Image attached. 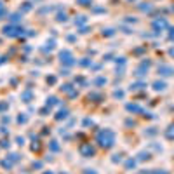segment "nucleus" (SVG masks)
<instances>
[{
  "mask_svg": "<svg viewBox=\"0 0 174 174\" xmlns=\"http://www.w3.org/2000/svg\"><path fill=\"white\" fill-rule=\"evenodd\" d=\"M98 141H99V145L101 146H112L113 143H115V134L112 132V131H108V129H105V131H101L99 134H98Z\"/></svg>",
  "mask_w": 174,
  "mask_h": 174,
  "instance_id": "1",
  "label": "nucleus"
},
{
  "mask_svg": "<svg viewBox=\"0 0 174 174\" xmlns=\"http://www.w3.org/2000/svg\"><path fill=\"white\" fill-rule=\"evenodd\" d=\"M159 73L160 75H164V77H169V75H173L174 70L171 66H167V64H162V66H159Z\"/></svg>",
  "mask_w": 174,
  "mask_h": 174,
  "instance_id": "2",
  "label": "nucleus"
},
{
  "mask_svg": "<svg viewBox=\"0 0 174 174\" xmlns=\"http://www.w3.org/2000/svg\"><path fill=\"white\" fill-rule=\"evenodd\" d=\"M153 26H155V30H164V28H166V26H167V23H166V21H164V19H157V21H155V24H153Z\"/></svg>",
  "mask_w": 174,
  "mask_h": 174,
  "instance_id": "3",
  "label": "nucleus"
},
{
  "mask_svg": "<svg viewBox=\"0 0 174 174\" xmlns=\"http://www.w3.org/2000/svg\"><path fill=\"white\" fill-rule=\"evenodd\" d=\"M80 152H82L84 155H92V153H94V150H92L91 146H82V148H80Z\"/></svg>",
  "mask_w": 174,
  "mask_h": 174,
  "instance_id": "4",
  "label": "nucleus"
},
{
  "mask_svg": "<svg viewBox=\"0 0 174 174\" xmlns=\"http://www.w3.org/2000/svg\"><path fill=\"white\" fill-rule=\"evenodd\" d=\"M153 87H155L157 91H162V89L166 87V84H164V82H155V84H153Z\"/></svg>",
  "mask_w": 174,
  "mask_h": 174,
  "instance_id": "5",
  "label": "nucleus"
},
{
  "mask_svg": "<svg viewBox=\"0 0 174 174\" xmlns=\"http://www.w3.org/2000/svg\"><path fill=\"white\" fill-rule=\"evenodd\" d=\"M166 136H167L169 139H173V138H174V125H171V127H169V131L166 132Z\"/></svg>",
  "mask_w": 174,
  "mask_h": 174,
  "instance_id": "6",
  "label": "nucleus"
},
{
  "mask_svg": "<svg viewBox=\"0 0 174 174\" xmlns=\"http://www.w3.org/2000/svg\"><path fill=\"white\" fill-rule=\"evenodd\" d=\"M145 159H148V153H139V160H145Z\"/></svg>",
  "mask_w": 174,
  "mask_h": 174,
  "instance_id": "7",
  "label": "nucleus"
},
{
  "mask_svg": "<svg viewBox=\"0 0 174 174\" xmlns=\"http://www.w3.org/2000/svg\"><path fill=\"white\" fill-rule=\"evenodd\" d=\"M143 85H145V84H134V85H132V89H141Z\"/></svg>",
  "mask_w": 174,
  "mask_h": 174,
  "instance_id": "8",
  "label": "nucleus"
},
{
  "mask_svg": "<svg viewBox=\"0 0 174 174\" xmlns=\"http://www.w3.org/2000/svg\"><path fill=\"white\" fill-rule=\"evenodd\" d=\"M134 164H136L134 160H129V162H127V167H134Z\"/></svg>",
  "mask_w": 174,
  "mask_h": 174,
  "instance_id": "9",
  "label": "nucleus"
},
{
  "mask_svg": "<svg viewBox=\"0 0 174 174\" xmlns=\"http://www.w3.org/2000/svg\"><path fill=\"white\" fill-rule=\"evenodd\" d=\"M82 2V5H89V0H80Z\"/></svg>",
  "mask_w": 174,
  "mask_h": 174,
  "instance_id": "10",
  "label": "nucleus"
},
{
  "mask_svg": "<svg viewBox=\"0 0 174 174\" xmlns=\"http://www.w3.org/2000/svg\"><path fill=\"white\" fill-rule=\"evenodd\" d=\"M148 174H167V173H162V171L159 173V171H155V173H148Z\"/></svg>",
  "mask_w": 174,
  "mask_h": 174,
  "instance_id": "11",
  "label": "nucleus"
},
{
  "mask_svg": "<svg viewBox=\"0 0 174 174\" xmlns=\"http://www.w3.org/2000/svg\"><path fill=\"white\" fill-rule=\"evenodd\" d=\"M171 56H174V49H171Z\"/></svg>",
  "mask_w": 174,
  "mask_h": 174,
  "instance_id": "12",
  "label": "nucleus"
},
{
  "mask_svg": "<svg viewBox=\"0 0 174 174\" xmlns=\"http://www.w3.org/2000/svg\"><path fill=\"white\" fill-rule=\"evenodd\" d=\"M45 174H51V173H45Z\"/></svg>",
  "mask_w": 174,
  "mask_h": 174,
  "instance_id": "13",
  "label": "nucleus"
}]
</instances>
